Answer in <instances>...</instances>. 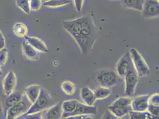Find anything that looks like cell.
Masks as SVG:
<instances>
[{
	"mask_svg": "<svg viewBox=\"0 0 159 119\" xmlns=\"http://www.w3.org/2000/svg\"><path fill=\"white\" fill-rule=\"evenodd\" d=\"M133 64L130 54L128 51L118 61L116 64L115 72L119 77H124Z\"/></svg>",
	"mask_w": 159,
	"mask_h": 119,
	"instance_id": "obj_9",
	"label": "cell"
},
{
	"mask_svg": "<svg viewBox=\"0 0 159 119\" xmlns=\"http://www.w3.org/2000/svg\"><path fill=\"white\" fill-rule=\"evenodd\" d=\"M22 119H42L41 112H37L34 114H25L22 117Z\"/></svg>",
	"mask_w": 159,
	"mask_h": 119,
	"instance_id": "obj_32",
	"label": "cell"
},
{
	"mask_svg": "<svg viewBox=\"0 0 159 119\" xmlns=\"http://www.w3.org/2000/svg\"><path fill=\"white\" fill-rule=\"evenodd\" d=\"M13 30L14 34L18 37L26 38L27 36L28 29L26 25L21 22H17L16 24H14L13 27Z\"/></svg>",
	"mask_w": 159,
	"mask_h": 119,
	"instance_id": "obj_23",
	"label": "cell"
},
{
	"mask_svg": "<svg viewBox=\"0 0 159 119\" xmlns=\"http://www.w3.org/2000/svg\"><path fill=\"white\" fill-rule=\"evenodd\" d=\"M159 106L148 104L147 108V112H150L153 116L159 118Z\"/></svg>",
	"mask_w": 159,
	"mask_h": 119,
	"instance_id": "obj_31",
	"label": "cell"
},
{
	"mask_svg": "<svg viewBox=\"0 0 159 119\" xmlns=\"http://www.w3.org/2000/svg\"><path fill=\"white\" fill-rule=\"evenodd\" d=\"M101 119H122L121 118H120V117H117V116H115L113 113L111 112L110 111H109L108 110H106L104 113H103V116H102V118Z\"/></svg>",
	"mask_w": 159,
	"mask_h": 119,
	"instance_id": "obj_33",
	"label": "cell"
},
{
	"mask_svg": "<svg viewBox=\"0 0 159 119\" xmlns=\"http://www.w3.org/2000/svg\"><path fill=\"white\" fill-rule=\"evenodd\" d=\"M17 85V76L13 71H10L7 73L2 81L3 91L7 97L15 91Z\"/></svg>",
	"mask_w": 159,
	"mask_h": 119,
	"instance_id": "obj_11",
	"label": "cell"
},
{
	"mask_svg": "<svg viewBox=\"0 0 159 119\" xmlns=\"http://www.w3.org/2000/svg\"><path fill=\"white\" fill-rule=\"evenodd\" d=\"M97 112V107L96 106H89L83 104V102H79L76 108L68 117L73 116H81L87 115L92 116L96 115Z\"/></svg>",
	"mask_w": 159,
	"mask_h": 119,
	"instance_id": "obj_14",
	"label": "cell"
},
{
	"mask_svg": "<svg viewBox=\"0 0 159 119\" xmlns=\"http://www.w3.org/2000/svg\"><path fill=\"white\" fill-rule=\"evenodd\" d=\"M129 114V119H159L152 116L147 111L143 112H137L131 111Z\"/></svg>",
	"mask_w": 159,
	"mask_h": 119,
	"instance_id": "obj_25",
	"label": "cell"
},
{
	"mask_svg": "<svg viewBox=\"0 0 159 119\" xmlns=\"http://www.w3.org/2000/svg\"><path fill=\"white\" fill-rule=\"evenodd\" d=\"M73 2H74V6L76 10L79 12H80L83 8L84 1L83 0H75V1H73Z\"/></svg>",
	"mask_w": 159,
	"mask_h": 119,
	"instance_id": "obj_34",
	"label": "cell"
},
{
	"mask_svg": "<svg viewBox=\"0 0 159 119\" xmlns=\"http://www.w3.org/2000/svg\"></svg>",
	"mask_w": 159,
	"mask_h": 119,
	"instance_id": "obj_39",
	"label": "cell"
},
{
	"mask_svg": "<svg viewBox=\"0 0 159 119\" xmlns=\"http://www.w3.org/2000/svg\"><path fill=\"white\" fill-rule=\"evenodd\" d=\"M8 58V51L5 48L0 50V67L6 64Z\"/></svg>",
	"mask_w": 159,
	"mask_h": 119,
	"instance_id": "obj_28",
	"label": "cell"
},
{
	"mask_svg": "<svg viewBox=\"0 0 159 119\" xmlns=\"http://www.w3.org/2000/svg\"><path fill=\"white\" fill-rule=\"evenodd\" d=\"M32 104L27 99L23 93V97L6 111V119H18L26 114Z\"/></svg>",
	"mask_w": 159,
	"mask_h": 119,
	"instance_id": "obj_6",
	"label": "cell"
},
{
	"mask_svg": "<svg viewBox=\"0 0 159 119\" xmlns=\"http://www.w3.org/2000/svg\"><path fill=\"white\" fill-rule=\"evenodd\" d=\"M2 72L1 69V67H0V76H1V75H2Z\"/></svg>",
	"mask_w": 159,
	"mask_h": 119,
	"instance_id": "obj_38",
	"label": "cell"
},
{
	"mask_svg": "<svg viewBox=\"0 0 159 119\" xmlns=\"http://www.w3.org/2000/svg\"><path fill=\"white\" fill-rule=\"evenodd\" d=\"M17 6L21 9L25 13L30 14V1L29 0H17L16 1Z\"/></svg>",
	"mask_w": 159,
	"mask_h": 119,
	"instance_id": "obj_27",
	"label": "cell"
},
{
	"mask_svg": "<svg viewBox=\"0 0 159 119\" xmlns=\"http://www.w3.org/2000/svg\"><path fill=\"white\" fill-rule=\"evenodd\" d=\"M70 2L71 1L67 0H49L44 1V2H43V5L47 7L57 8L66 6L69 4Z\"/></svg>",
	"mask_w": 159,
	"mask_h": 119,
	"instance_id": "obj_26",
	"label": "cell"
},
{
	"mask_svg": "<svg viewBox=\"0 0 159 119\" xmlns=\"http://www.w3.org/2000/svg\"><path fill=\"white\" fill-rule=\"evenodd\" d=\"M93 119V118H92V117H91V116H88V117H87V118H86V119Z\"/></svg>",
	"mask_w": 159,
	"mask_h": 119,
	"instance_id": "obj_37",
	"label": "cell"
},
{
	"mask_svg": "<svg viewBox=\"0 0 159 119\" xmlns=\"http://www.w3.org/2000/svg\"><path fill=\"white\" fill-rule=\"evenodd\" d=\"M89 116L87 115H81V116H70L65 118H62V119H85L87 118Z\"/></svg>",
	"mask_w": 159,
	"mask_h": 119,
	"instance_id": "obj_36",
	"label": "cell"
},
{
	"mask_svg": "<svg viewBox=\"0 0 159 119\" xmlns=\"http://www.w3.org/2000/svg\"><path fill=\"white\" fill-rule=\"evenodd\" d=\"M62 102H57L54 106L47 110L41 112L42 119H62Z\"/></svg>",
	"mask_w": 159,
	"mask_h": 119,
	"instance_id": "obj_13",
	"label": "cell"
},
{
	"mask_svg": "<svg viewBox=\"0 0 159 119\" xmlns=\"http://www.w3.org/2000/svg\"><path fill=\"white\" fill-rule=\"evenodd\" d=\"M94 93L96 100L105 99L107 97H109L112 94V92L109 88H105V87H102V86L98 87L94 91Z\"/></svg>",
	"mask_w": 159,
	"mask_h": 119,
	"instance_id": "obj_24",
	"label": "cell"
},
{
	"mask_svg": "<svg viewBox=\"0 0 159 119\" xmlns=\"http://www.w3.org/2000/svg\"><path fill=\"white\" fill-rule=\"evenodd\" d=\"M23 97V94L19 91H14L8 96L6 99V110H7L11 106L20 101Z\"/></svg>",
	"mask_w": 159,
	"mask_h": 119,
	"instance_id": "obj_20",
	"label": "cell"
},
{
	"mask_svg": "<svg viewBox=\"0 0 159 119\" xmlns=\"http://www.w3.org/2000/svg\"><path fill=\"white\" fill-rule=\"evenodd\" d=\"M149 98V95H141L131 99V106L132 111L137 112H143L147 111Z\"/></svg>",
	"mask_w": 159,
	"mask_h": 119,
	"instance_id": "obj_12",
	"label": "cell"
},
{
	"mask_svg": "<svg viewBox=\"0 0 159 119\" xmlns=\"http://www.w3.org/2000/svg\"><path fill=\"white\" fill-rule=\"evenodd\" d=\"M56 103L50 93L44 88H41L38 98L36 100L26 114L41 112L54 106Z\"/></svg>",
	"mask_w": 159,
	"mask_h": 119,
	"instance_id": "obj_2",
	"label": "cell"
},
{
	"mask_svg": "<svg viewBox=\"0 0 159 119\" xmlns=\"http://www.w3.org/2000/svg\"><path fill=\"white\" fill-rule=\"evenodd\" d=\"M131 99L128 97H119L108 107V110L115 116L121 118L132 111Z\"/></svg>",
	"mask_w": 159,
	"mask_h": 119,
	"instance_id": "obj_4",
	"label": "cell"
},
{
	"mask_svg": "<svg viewBox=\"0 0 159 119\" xmlns=\"http://www.w3.org/2000/svg\"><path fill=\"white\" fill-rule=\"evenodd\" d=\"M62 91L66 95H73L76 90V85L70 80H64L61 84Z\"/></svg>",
	"mask_w": 159,
	"mask_h": 119,
	"instance_id": "obj_22",
	"label": "cell"
},
{
	"mask_svg": "<svg viewBox=\"0 0 159 119\" xmlns=\"http://www.w3.org/2000/svg\"><path fill=\"white\" fill-rule=\"evenodd\" d=\"M148 104L159 106V93H154L152 95H150V98L148 100Z\"/></svg>",
	"mask_w": 159,
	"mask_h": 119,
	"instance_id": "obj_30",
	"label": "cell"
},
{
	"mask_svg": "<svg viewBox=\"0 0 159 119\" xmlns=\"http://www.w3.org/2000/svg\"><path fill=\"white\" fill-rule=\"evenodd\" d=\"M80 18L81 25V46L80 50L81 54L87 55L92 50L98 36V31L91 16H82Z\"/></svg>",
	"mask_w": 159,
	"mask_h": 119,
	"instance_id": "obj_1",
	"label": "cell"
},
{
	"mask_svg": "<svg viewBox=\"0 0 159 119\" xmlns=\"http://www.w3.org/2000/svg\"><path fill=\"white\" fill-rule=\"evenodd\" d=\"M62 25L64 29L72 36L80 49L81 46V18L64 21Z\"/></svg>",
	"mask_w": 159,
	"mask_h": 119,
	"instance_id": "obj_7",
	"label": "cell"
},
{
	"mask_svg": "<svg viewBox=\"0 0 159 119\" xmlns=\"http://www.w3.org/2000/svg\"><path fill=\"white\" fill-rule=\"evenodd\" d=\"M6 40L1 31H0V50L4 49L6 48Z\"/></svg>",
	"mask_w": 159,
	"mask_h": 119,
	"instance_id": "obj_35",
	"label": "cell"
},
{
	"mask_svg": "<svg viewBox=\"0 0 159 119\" xmlns=\"http://www.w3.org/2000/svg\"><path fill=\"white\" fill-rule=\"evenodd\" d=\"M145 0H125L122 1V4L126 8L143 11Z\"/></svg>",
	"mask_w": 159,
	"mask_h": 119,
	"instance_id": "obj_21",
	"label": "cell"
},
{
	"mask_svg": "<svg viewBox=\"0 0 159 119\" xmlns=\"http://www.w3.org/2000/svg\"><path fill=\"white\" fill-rule=\"evenodd\" d=\"M124 78L125 83V95L128 97H133L139 83V78L133 64Z\"/></svg>",
	"mask_w": 159,
	"mask_h": 119,
	"instance_id": "obj_8",
	"label": "cell"
},
{
	"mask_svg": "<svg viewBox=\"0 0 159 119\" xmlns=\"http://www.w3.org/2000/svg\"><path fill=\"white\" fill-rule=\"evenodd\" d=\"M93 79L99 86L109 88L118 84L119 76L115 70L104 69L96 71L94 74Z\"/></svg>",
	"mask_w": 159,
	"mask_h": 119,
	"instance_id": "obj_3",
	"label": "cell"
},
{
	"mask_svg": "<svg viewBox=\"0 0 159 119\" xmlns=\"http://www.w3.org/2000/svg\"><path fill=\"white\" fill-rule=\"evenodd\" d=\"M131 59L134 67L139 77L148 76L150 74V69L146 60L144 59L139 51L133 48L129 51Z\"/></svg>",
	"mask_w": 159,
	"mask_h": 119,
	"instance_id": "obj_5",
	"label": "cell"
},
{
	"mask_svg": "<svg viewBox=\"0 0 159 119\" xmlns=\"http://www.w3.org/2000/svg\"><path fill=\"white\" fill-rule=\"evenodd\" d=\"M42 1L40 0H30V11H38L42 6Z\"/></svg>",
	"mask_w": 159,
	"mask_h": 119,
	"instance_id": "obj_29",
	"label": "cell"
},
{
	"mask_svg": "<svg viewBox=\"0 0 159 119\" xmlns=\"http://www.w3.org/2000/svg\"><path fill=\"white\" fill-rule=\"evenodd\" d=\"M41 86L38 84H33L27 86L24 91V95L33 104L38 98L40 93Z\"/></svg>",
	"mask_w": 159,
	"mask_h": 119,
	"instance_id": "obj_17",
	"label": "cell"
},
{
	"mask_svg": "<svg viewBox=\"0 0 159 119\" xmlns=\"http://www.w3.org/2000/svg\"><path fill=\"white\" fill-rule=\"evenodd\" d=\"M27 42L39 53H47L48 48L46 44L39 38L27 36L25 38Z\"/></svg>",
	"mask_w": 159,
	"mask_h": 119,
	"instance_id": "obj_16",
	"label": "cell"
},
{
	"mask_svg": "<svg viewBox=\"0 0 159 119\" xmlns=\"http://www.w3.org/2000/svg\"><path fill=\"white\" fill-rule=\"evenodd\" d=\"M22 51L24 55L30 60H38L39 58V53L30 45L26 40L22 42Z\"/></svg>",
	"mask_w": 159,
	"mask_h": 119,
	"instance_id": "obj_19",
	"label": "cell"
},
{
	"mask_svg": "<svg viewBox=\"0 0 159 119\" xmlns=\"http://www.w3.org/2000/svg\"><path fill=\"white\" fill-rule=\"evenodd\" d=\"M143 16L146 18L158 17L159 15V1L146 0L143 8Z\"/></svg>",
	"mask_w": 159,
	"mask_h": 119,
	"instance_id": "obj_10",
	"label": "cell"
},
{
	"mask_svg": "<svg viewBox=\"0 0 159 119\" xmlns=\"http://www.w3.org/2000/svg\"><path fill=\"white\" fill-rule=\"evenodd\" d=\"M80 98L83 103L87 106H93L96 99L93 90L88 86H84L80 91Z\"/></svg>",
	"mask_w": 159,
	"mask_h": 119,
	"instance_id": "obj_15",
	"label": "cell"
},
{
	"mask_svg": "<svg viewBox=\"0 0 159 119\" xmlns=\"http://www.w3.org/2000/svg\"><path fill=\"white\" fill-rule=\"evenodd\" d=\"M79 102V101L75 99H70L62 102V119L68 117L75 110Z\"/></svg>",
	"mask_w": 159,
	"mask_h": 119,
	"instance_id": "obj_18",
	"label": "cell"
}]
</instances>
